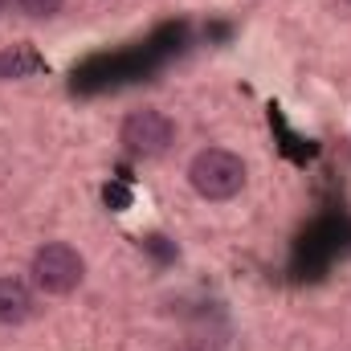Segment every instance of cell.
Returning <instances> with one entry per match:
<instances>
[{
    "label": "cell",
    "mask_w": 351,
    "mask_h": 351,
    "mask_svg": "<svg viewBox=\"0 0 351 351\" xmlns=\"http://www.w3.org/2000/svg\"><path fill=\"white\" fill-rule=\"evenodd\" d=\"M12 4H16V12L29 16V21H49V16L62 12L66 0H12Z\"/></svg>",
    "instance_id": "obj_6"
},
{
    "label": "cell",
    "mask_w": 351,
    "mask_h": 351,
    "mask_svg": "<svg viewBox=\"0 0 351 351\" xmlns=\"http://www.w3.org/2000/svg\"><path fill=\"white\" fill-rule=\"evenodd\" d=\"M348 4H351V0H348Z\"/></svg>",
    "instance_id": "obj_9"
},
{
    "label": "cell",
    "mask_w": 351,
    "mask_h": 351,
    "mask_svg": "<svg viewBox=\"0 0 351 351\" xmlns=\"http://www.w3.org/2000/svg\"><path fill=\"white\" fill-rule=\"evenodd\" d=\"M29 278H33V286H37L41 294H53V298L74 294V290L82 286V278H86V258H82L74 245H66V241H45V245L33 254Z\"/></svg>",
    "instance_id": "obj_2"
},
{
    "label": "cell",
    "mask_w": 351,
    "mask_h": 351,
    "mask_svg": "<svg viewBox=\"0 0 351 351\" xmlns=\"http://www.w3.org/2000/svg\"><path fill=\"white\" fill-rule=\"evenodd\" d=\"M8 8H12V0H0V16H4V12H8Z\"/></svg>",
    "instance_id": "obj_8"
},
{
    "label": "cell",
    "mask_w": 351,
    "mask_h": 351,
    "mask_svg": "<svg viewBox=\"0 0 351 351\" xmlns=\"http://www.w3.org/2000/svg\"><path fill=\"white\" fill-rule=\"evenodd\" d=\"M119 143H123V152L135 156V160H160V156L176 143V123L164 110H156V106H139V110H131V114L123 119Z\"/></svg>",
    "instance_id": "obj_3"
},
{
    "label": "cell",
    "mask_w": 351,
    "mask_h": 351,
    "mask_svg": "<svg viewBox=\"0 0 351 351\" xmlns=\"http://www.w3.org/2000/svg\"><path fill=\"white\" fill-rule=\"evenodd\" d=\"M245 180H250L245 160L237 152H229V147H204L188 164V184L204 200H233L245 188Z\"/></svg>",
    "instance_id": "obj_1"
},
{
    "label": "cell",
    "mask_w": 351,
    "mask_h": 351,
    "mask_svg": "<svg viewBox=\"0 0 351 351\" xmlns=\"http://www.w3.org/2000/svg\"><path fill=\"white\" fill-rule=\"evenodd\" d=\"M37 311L33 286L21 278H0V327H21Z\"/></svg>",
    "instance_id": "obj_4"
},
{
    "label": "cell",
    "mask_w": 351,
    "mask_h": 351,
    "mask_svg": "<svg viewBox=\"0 0 351 351\" xmlns=\"http://www.w3.org/2000/svg\"><path fill=\"white\" fill-rule=\"evenodd\" d=\"M172 351H225L217 335H184Z\"/></svg>",
    "instance_id": "obj_7"
},
{
    "label": "cell",
    "mask_w": 351,
    "mask_h": 351,
    "mask_svg": "<svg viewBox=\"0 0 351 351\" xmlns=\"http://www.w3.org/2000/svg\"><path fill=\"white\" fill-rule=\"evenodd\" d=\"M41 70H45V58L33 45H8V49H0V82H21V78H33Z\"/></svg>",
    "instance_id": "obj_5"
}]
</instances>
